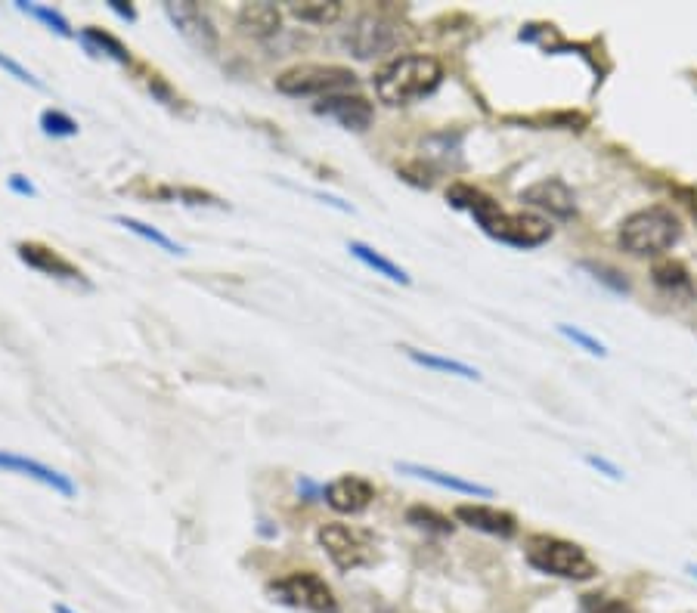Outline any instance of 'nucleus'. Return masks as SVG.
I'll return each instance as SVG.
<instances>
[{
    "label": "nucleus",
    "instance_id": "9",
    "mask_svg": "<svg viewBox=\"0 0 697 613\" xmlns=\"http://www.w3.org/2000/svg\"><path fill=\"white\" fill-rule=\"evenodd\" d=\"M521 205L533 208V211H543L555 220H570L577 217V196L564 180L558 177H546V180H536L530 186H524L518 192Z\"/></svg>",
    "mask_w": 697,
    "mask_h": 613
},
{
    "label": "nucleus",
    "instance_id": "8",
    "mask_svg": "<svg viewBox=\"0 0 697 613\" xmlns=\"http://www.w3.org/2000/svg\"><path fill=\"white\" fill-rule=\"evenodd\" d=\"M341 44L354 59H378L397 47V28L385 16H357L341 35Z\"/></svg>",
    "mask_w": 697,
    "mask_h": 613
},
{
    "label": "nucleus",
    "instance_id": "31",
    "mask_svg": "<svg viewBox=\"0 0 697 613\" xmlns=\"http://www.w3.org/2000/svg\"><path fill=\"white\" fill-rule=\"evenodd\" d=\"M595 279H601V282H605L608 288H614V292H620V295H626L629 292V282L617 273V270H608V267H595V264H583Z\"/></svg>",
    "mask_w": 697,
    "mask_h": 613
},
{
    "label": "nucleus",
    "instance_id": "30",
    "mask_svg": "<svg viewBox=\"0 0 697 613\" xmlns=\"http://www.w3.org/2000/svg\"><path fill=\"white\" fill-rule=\"evenodd\" d=\"M174 196L180 199V202H186V205H208V208H227L224 202H220L217 196H211V192H205V189H193V186H180V189H174Z\"/></svg>",
    "mask_w": 697,
    "mask_h": 613
},
{
    "label": "nucleus",
    "instance_id": "11",
    "mask_svg": "<svg viewBox=\"0 0 697 613\" xmlns=\"http://www.w3.org/2000/svg\"><path fill=\"white\" fill-rule=\"evenodd\" d=\"M165 16L171 19V25L180 31V35L193 44L196 50L202 53H217V28L214 22L208 19V13L196 4H189V0H171V4H165Z\"/></svg>",
    "mask_w": 697,
    "mask_h": 613
},
{
    "label": "nucleus",
    "instance_id": "37",
    "mask_svg": "<svg viewBox=\"0 0 697 613\" xmlns=\"http://www.w3.org/2000/svg\"><path fill=\"white\" fill-rule=\"evenodd\" d=\"M688 573H691V576L697 579V564H688Z\"/></svg>",
    "mask_w": 697,
    "mask_h": 613
},
{
    "label": "nucleus",
    "instance_id": "15",
    "mask_svg": "<svg viewBox=\"0 0 697 613\" xmlns=\"http://www.w3.org/2000/svg\"><path fill=\"white\" fill-rule=\"evenodd\" d=\"M0 471H10V474H22V477H31L44 483L47 490L59 493L62 499H72L75 496V483L69 474H62L38 459H28V456H16V453H7V449H0Z\"/></svg>",
    "mask_w": 697,
    "mask_h": 613
},
{
    "label": "nucleus",
    "instance_id": "24",
    "mask_svg": "<svg viewBox=\"0 0 697 613\" xmlns=\"http://www.w3.org/2000/svg\"><path fill=\"white\" fill-rule=\"evenodd\" d=\"M577 613H636V607L626 598H617L608 592H589V595H580Z\"/></svg>",
    "mask_w": 697,
    "mask_h": 613
},
{
    "label": "nucleus",
    "instance_id": "27",
    "mask_svg": "<svg viewBox=\"0 0 697 613\" xmlns=\"http://www.w3.org/2000/svg\"><path fill=\"white\" fill-rule=\"evenodd\" d=\"M41 131L47 137H59V140H66V137H75L78 134V121L72 115H66L62 109H44L41 112Z\"/></svg>",
    "mask_w": 697,
    "mask_h": 613
},
{
    "label": "nucleus",
    "instance_id": "29",
    "mask_svg": "<svg viewBox=\"0 0 697 613\" xmlns=\"http://www.w3.org/2000/svg\"><path fill=\"white\" fill-rule=\"evenodd\" d=\"M0 72H7L10 78H16L19 84H28V87H35V90H44V81L31 75L22 62H16L13 56H7L4 50H0Z\"/></svg>",
    "mask_w": 697,
    "mask_h": 613
},
{
    "label": "nucleus",
    "instance_id": "6",
    "mask_svg": "<svg viewBox=\"0 0 697 613\" xmlns=\"http://www.w3.org/2000/svg\"><path fill=\"white\" fill-rule=\"evenodd\" d=\"M316 545L323 548L335 570L351 573L360 567L375 564L378 558V539L375 533L354 527V524H323L316 530Z\"/></svg>",
    "mask_w": 697,
    "mask_h": 613
},
{
    "label": "nucleus",
    "instance_id": "5",
    "mask_svg": "<svg viewBox=\"0 0 697 613\" xmlns=\"http://www.w3.org/2000/svg\"><path fill=\"white\" fill-rule=\"evenodd\" d=\"M270 601L285 604L301 613H341V604L332 592V586L320 573L313 570H292L267 586Z\"/></svg>",
    "mask_w": 697,
    "mask_h": 613
},
{
    "label": "nucleus",
    "instance_id": "32",
    "mask_svg": "<svg viewBox=\"0 0 697 613\" xmlns=\"http://www.w3.org/2000/svg\"><path fill=\"white\" fill-rule=\"evenodd\" d=\"M146 87H149V93L155 96V100H162L165 106H177V103H180V100H177V93L171 90V84H168L162 75H149Z\"/></svg>",
    "mask_w": 697,
    "mask_h": 613
},
{
    "label": "nucleus",
    "instance_id": "19",
    "mask_svg": "<svg viewBox=\"0 0 697 613\" xmlns=\"http://www.w3.org/2000/svg\"><path fill=\"white\" fill-rule=\"evenodd\" d=\"M236 22H239V28L245 31V35H251V38H270V35H276V31H279L282 16H279V10L273 4H245L239 10Z\"/></svg>",
    "mask_w": 697,
    "mask_h": 613
},
{
    "label": "nucleus",
    "instance_id": "2",
    "mask_svg": "<svg viewBox=\"0 0 697 613\" xmlns=\"http://www.w3.org/2000/svg\"><path fill=\"white\" fill-rule=\"evenodd\" d=\"M440 84H443V62L425 53L397 56L388 66L378 69L372 78L378 103H385L391 109L425 100V96H431Z\"/></svg>",
    "mask_w": 697,
    "mask_h": 613
},
{
    "label": "nucleus",
    "instance_id": "3",
    "mask_svg": "<svg viewBox=\"0 0 697 613\" xmlns=\"http://www.w3.org/2000/svg\"><path fill=\"white\" fill-rule=\"evenodd\" d=\"M679 239H682V223L670 208H663V205H651V208L629 214L620 223V233H617L620 248L632 257L667 254Z\"/></svg>",
    "mask_w": 697,
    "mask_h": 613
},
{
    "label": "nucleus",
    "instance_id": "20",
    "mask_svg": "<svg viewBox=\"0 0 697 613\" xmlns=\"http://www.w3.org/2000/svg\"><path fill=\"white\" fill-rule=\"evenodd\" d=\"M406 357L413 360L416 366L422 369H434V372H447V375H456V378H465V381H478L481 372L462 363V360H450V357H437V353H425V350H416V347H406Z\"/></svg>",
    "mask_w": 697,
    "mask_h": 613
},
{
    "label": "nucleus",
    "instance_id": "23",
    "mask_svg": "<svg viewBox=\"0 0 697 613\" xmlns=\"http://www.w3.org/2000/svg\"><path fill=\"white\" fill-rule=\"evenodd\" d=\"M16 10H22L25 16L44 22L50 31H56L59 38H75V31H72L69 19L62 16L59 10H53V7H44V4H28V0H16Z\"/></svg>",
    "mask_w": 697,
    "mask_h": 613
},
{
    "label": "nucleus",
    "instance_id": "12",
    "mask_svg": "<svg viewBox=\"0 0 697 613\" xmlns=\"http://www.w3.org/2000/svg\"><path fill=\"white\" fill-rule=\"evenodd\" d=\"M323 502L338 514H363L375 502V487L360 474H341L323 487Z\"/></svg>",
    "mask_w": 697,
    "mask_h": 613
},
{
    "label": "nucleus",
    "instance_id": "28",
    "mask_svg": "<svg viewBox=\"0 0 697 613\" xmlns=\"http://www.w3.org/2000/svg\"><path fill=\"white\" fill-rule=\"evenodd\" d=\"M558 332H561L567 341H574L580 350L592 353V357H608V347L601 344L598 338H592L589 332H583V329H577V326H567V322H558Z\"/></svg>",
    "mask_w": 697,
    "mask_h": 613
},
{
    "label": "nucleus",
    "instance_id": "4",
    "mask_svg": "<svg viewBox=\"0 0 697 613\" xmlns=\"http://www.w3.org/2000/svg\"><path fill=\"white\" fill-rule=\"evenodd\" d=\"M524 558L536 573L567 579V583H589L598 573L595 561L586 555V548L561 536H546V533L530 536L524 545Z\"/></svg>",
    "mask_w": 697,
    "mask_h": 613
},
{
    "label": "nucleus",
    "instance_id": "34",
    "mask_svg": "<svg viewBox=\"0 0 697 613\" xmlns=\"http://www.w3.org/2000/svg\"><path fill=\"white\" fill-rule=\"evenodd\" d=\"M109 10L115 16H121L124 22H137V10L131 4H124V0H109Z\"/></svg>",
    "mask_w": 697,
    "mask_h": 613
},
{
    "label": "nucleus",
    "instance_id": "26",
    "mask_svg": "<svg viewBox=\"0 0 697 613\" xmlns=\"http://www.w3.org/2000/svg\"><path fill=\"white\" fill-rule=\"evenodd\" d=\"M654 285H660V288H667V292H688L691 288V276H688V270L682 267V264H676V261H663V264H657L654 267Z\"/></svg>",
    "mask_w": 697,
    "mask_h": 613
},
{
    "label": "nucleus",
    "instance_id": "25",
    "mask_svg": "<svg viewBox=\"0 0 697 613\" xmlns=\"http://www.w3.org/2000/svg\"><path fill=\"white\" fill-rule=\"evenodd\" d=\"M406 521L413 524V527H419V530H431V533H453V521L450 518H443L440 511H434V508H428V505H413L406 511Z\"/></svg>",
    "mask_w": 697,
    "mask_h": 613
},
{
    "label": "nucleus",
    "instance_id": "17",
    "mask_svg": "<svg viewBox=\"0 0 697 613\" xmlns=\"http://www.w3.org/2000/svg\"><path fill=\"white\" fill-rule=\"evenodd\" d=\"M78 41H81V44L87 47V53H93V56H109V59L121 62V66H134L131 50L124 47L115 35H109L106 28L87 25V28H81V31H78Z\"/></svg>",
    "mask_w": 697,
    "mask_h": 613
},
{
    "label": "nucleus",
    "instance_id": "7",
    "mask_svg": "<svg viewBox=\"0 0 697 613\" xmlns=\"http://www.w3.org/2000/svg\"><path fill=\"white\" fill-rule=\"evenodd\" d=\"M357 87V75L344 66H295L276 78V90L285 96H335Z\"/></svg>",
    "mask_w": 697,
    "mask_h": 613
},
{
    "label": "nucleus",
    "instance_id": "1",
    "mask_svg": "<svg viewBox=\"0 0 697 613\" xmlns=\"http://www.w3.org/2000/svg\"><path fill=\"white\" fill-rule=\"evenodd\" d=\"M447 202L465 214H471L478 220V227L502 242V245H512V248H536L552 239V227L549 220L540 214H530V211H502L487 192L474 189L468 183H456L447 192Z\"/></svg>",
    "mask_w": 697,
    "mask_h": 613
},
{
    "label": "nucleus",
    "instance_id": "14",
    "mask_svg": "<svg viewBox=\"0 0 697 613\" xmlns=\"http://www.w3.org/2000/svg\"><path fill=\"white\" fill-rule=\"evenodd\" d=\"M456 521L478 530V533H487V536H499V539H512L518 533V518L512 511H502L496 505H481V502H465V505H456Z\"/></svg>",
    "mask_w": 697,
    "mask_h": 613
},
{
    "label": "nucleus",
    "instance_id": "22",
    "mask_svg": "<svg viewBox=\"0 0 697 613\" xmlns=\"http://www.w3.org/2000/svg\"><path fill=\"white\" fill-rule=\"evenodd\" d=\"M295 19L307 22V25H332L341 19L344 7L338 0H307V4H292L289 7Z\"/></svg>",
    "mask_w": 697,
    "mask_h": 613
},
{
    "label": "nucleus",
    "instance_id": "21",
    "mask_svg": "<svg viewBox=\"0 0 697 613\" xmlns=\"http://www.w3.org/2000/svg\"><path fill=\"white\" fill-rule=\"evenodd\" d=\"M112 220L118 223V227H124L128 233H134V236H140V239L152 242L155 248H162V251H168V254H186V248H183L180 242H174L171 236H165L162 230L149 227V223H143V220H137V217H128V214H115Z\"/></svg>",
    "mask_w": 697,
    "mask_h": 613
},
{
    "label": "nucleus",
    "instance_id": "10",
    "mask_svg": "<svg viewBox=\"0 0 697 613\" xmlns=\"http://www.w3.org/2000/svg\"><path fill=\"white\" fill-rule=\"evenodd\" d=\"M16 257L31 267L35 273L41 276H50V279H59V282H72V285H81V288H93L90 279L69 261V257H62L56 248L44 245V242H19L16 245Z\"/></svg>",
    "mask_w": 697,
    "mask_h": 613
},
{
    "label": "nucleus",
    "instance_id": "35",
    "mask_svg": "<svg viewBox=\"0 0 697 613\" xmlns=\"http://www.w3.org/2000/svg\"><path fill=\"white\" fill-rule=\"evenodd\" d=\"M589 465H592V468H601V471H608V477L620 480V468H614V465H611V462H605V459H598V456H589Z\"/></svg>",
    "mask_w": 697,
    "mask_h": 613
},
{
    "label": "nucleus",
    "instance_id": "16",
    "mask_svg": "<svg viewBox=\"0 0 697 613\" xmlns=\"http://www.w3.org/2000/svg\"><path fill=\"white\" fill-rule=\"evenodd\" d=\"M400 474H409L416 480H428L434 483V487L440 490H450V493H459V496H478V499H493V490L484 487V483H474V480H465L459 474H447V471H437V468H428V465H416V462H397L394 465Z\"/></svg>",
    "mask_w": 697,
    "mask_h": 613
},
{
    "label": "nucleus",
    "instance_id": "13",
    "mask_svg": "<svg viewBox=\"0 0 697 613\" xmlns=\"http://www.w3.org/2000/svg\"><path fill=\"white\" fill-rule=\"evenodd\" d=\"M313 112L323 115V118H332L335 124L344 127V131H366V127L372 124V118H375L372 103L366 100V96H360V93L326 96V100L313 103Z\"/></svg>",
    "mask_w": 697,
    "mask_h": 613
},
{
    "label": "nucleus",
    "instance_id": "33",
    "mask_svg": "<svg viewBox=\"0 0 697 613\" xmlns=\"http://www.w3.org/2000/svg\"><path fill=\"white\" fill-rule=\"evenodd\" d=\"M10 189L16 192V196H38V189H35V183H31V180H25L22 174H13L10 177Z\"/></svg>",
    "mask_w": 697,
    "mask_h": 613
},
{
    "label": "nucleus",
    "instance_id": "36",
    "mask_svg": "<svg viewBox=\"0 0 697 613\" xmlns=\"http://www.w3.org/2000/svg\"><path fill=\"white\" fill-rule=\"evenodd\" d=\"M53 613H75V610L66 607V604H53Z\"/></svg>",
    "mask_w": 697,
    "mask_h": 613
},
{
    "label": "nucleus",
    "instance_id": "18",
    "mask_svg": "<svg viewBox=\"0 0 697 613\" xmlns=\"http://www.w3.org/2000/svg\"><path fill=\"white\" fill-rule=\"evenodd\" d=\"M347 251H351V257H357V261H360L363 267H369L372 273L385 276V279H391V282H397V285H409V282H413L400 264H394L391 257H385L382 251H375V248L366 245V242L351 239V242H347Z\"/></svg>",
    "mask_w": 697,
    "mask_h": 613
}]
</instances>
